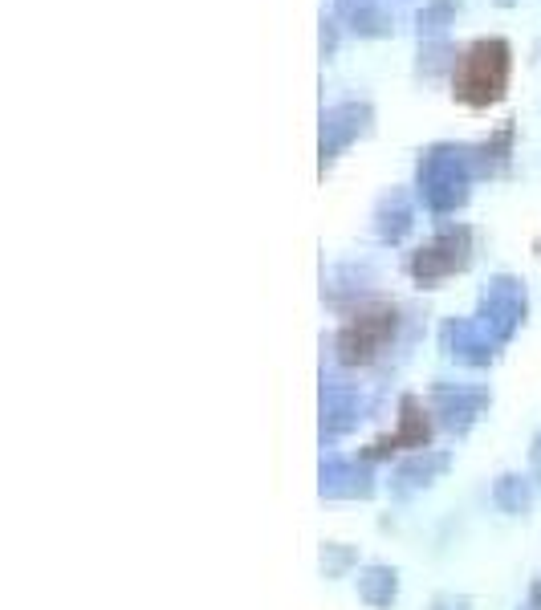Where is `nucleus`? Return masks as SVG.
Segmentation results:
<instances>
[{
	"mask_svg": "<svg viewBox=\"0 0 541 610\" xmlns=\"http://www.w3.org/2000/svg\"><path fill=\"white\" fill-rule=\"evenodd\" d=\"M509 82V45L505 41H476L452 74V90L464 106H493Z\"/></svg>",
	"mask_w": 541,
	"mask_h": 610,
	"instance_id": "obj_1",
	"label": "nucleus"
},
{
	"mask_svg": "<svg viewBox=\"0 0 541 610\" xmlns=\"http://www.w3.org/2000/svg\"><path fill=\"white\" fill-rule=\"evenodd\" d=\"M395 330H399L395 310H387V305H379V310H363V314H354L338 330L334 354H338L342 366H367V362H375L387 350V342L395 338Z\"/></svg>",
	"mask_w": 541,
	"mask_h": 610,
	"instance_id": "obj_2",
	"label": "nucleus"
},
{
	"mask_svg": "<svg viewBox=\"0 0 541 610\" xmlns=\"http://www.w3.org/2000/svg\"><path fill=\"white\" fill-rule=\"evenodd\" d=\"M428 440H432V419H428V407L419 403L415 395H403V403H399V427L391 436H383V440H375L367 452H363V460L371 464V460H387L391 452H399V448H411V452H424L428 448Z\"/></svg>",
	"mask_w": 541,
	"mask_h": 610,
	"instance_id": "obj_3",
	"label": "nucleus"
},
{
	"mask_svg": "<svg viewBox=\"0 0 541 610\" xmlns=\"http://www.w3.org/2000/svg\"><path fill=\"white\" fill-rule=\"evenodd\" d=\"M464 261H468V232L464 228L460 232H444V236H436L428 244V249H419L411 257V277L424 281V285H432V281L464 269Z\"/></svg>",
	"mask_w": 541,
	"mask_h": 610,
	"instance_id": "obj_4",
	"label": "nucleus"
},
{
	"mask_svg": "<svg viewBox=\"0 0 541 610\" xmlns=\"http://www.w3.org/2000/svg\"><path fill=\"white\" fill-rule=\"evenodd\" d=\"M448 468H452V456H448V452H432V448L411 452V456L391 472V493H395V497H411L415 488L436 484Z\"/></svg>",
	"mask_w": 541,
	"mask_h": 610,
	"instance_id": "obj_5",
	"label": "nucleus"
},
{
	"mask_svg": "<svg viewBox=\"0 0 541 610\" xmlns=\"http://www.w3.org/2000/svg\"><path fill=\"white\" fill-rule=\"evenodd\" d=\"M489 407V391L480 387H436V415H444V423L452 432H468V427L485 415Z\"/></svg>",
	"mask_w": 541,
	"mask_h": 610,
	"instance_id": "obj_6",
	"label": "nucleus"
},
{
	"mask_svg": "<svg viewBox=\"0 0 541 610\" xmlns=\"http://www.w3.org/2000/svg\"><path fill=\"white\" fill-rule=\"evenodd\" d=\"M521 318H525V293L517 289V281H509V277L493 281V289L485 297V322L497 330V342H505Z\"/></svg>",
	"mask_w": 541,
	"mask_h": 610,
	"instance_id": "obj_7",
	"label": "nucleus"
},
{
	"mask_svg": "<svg viewBox=\"0 0 541 610\" xmlns=\"http://www.w3.org/2000/svg\"><path fill=\"white\" fill-rule=\"evenodd\" d=\"M371 493H375V480L367 464L338 460V456L322 464V497H371Z\"/></svg>",
	"mask_w": 541,
	"mask_h": 610,
	"instance_id": "obj_8",
	"label": "nucleus"
},
{
	"mask_svg": "<svg viewBox=\"0 0 541 610\" xmlns=\"http://www.w3.org/2000/svg\"><path fill=\"white\" fill-rule=\"evenodd\" d=\"M358 407H363V399H358V391L354 387H338V383H330L326 391H322V432L326 436H342V432H350V427L363 419L358 415Z\"/></svg>",
	"mask_w": 541,
	"mask_h": 610,
	"instance_id": "obj_9",
	"label": "nucleus"
},
{
	"mask_svg": "<svg viewBox=\"0 0 541 610\" xmlns=\"http://www.w3.org/2000/svg\"><path fill=\"white\" fill-rule=\"evenodd\" d=\"M354 590L371 610H391L399 598V570L395 566H363L354 578Z\"/></svg>",
	"mask_w": 541,
	"mask_h": 610,
	"instance_id": "obj_10",
	"label": "nucleus"
},
{
	"mask_svg": "<svg viewBox=\"0 0 541 610\" xmlns=\"http://www.w3.org/2000/svg\"><path fill=\"white\" fill-rule=\"evenodd\" d=\"M493 505L509 517H525L533 509V476L521 472H501L493 480Z\"/></svg>",
	"mask_w": 541,
	"mask_h": 610,
	"instance_id": "obj_11",
	"label": "nucleus"
},
{
	"mask_svg": "<svg viewBox=\"0 0 541 610\" xmlns=\"http://www.w3.org/2000/svg\"><path fill=\"white\" fill-rule=\"evenodd\" d=\"M358 566V549L342 545V541H326L322 545V574L326 578H346Z\"/></svg>",
	"mask_w": 541,
	"mask_h": 610,
	"instance_id": "obj_12",
	"label": "nucleus"
},
{
	"mask_svg": "<svg viewBox=\"0 0 541 610\" xmlns=\"http://www.w3.org/2000/svg\"><path fill=\"white\" fill-rule=\"evenodd\" d=\"M468 606H472V598H464V594H444V598H436L432 610H468Z\"/></svg>",
	"mask_w": 541,
	"mask_h": 610,
	"instance_id": "obj_13",
	"label": "nucleus"
},
{
	"mask_svg": "<svg viewBox=\"0 0 541 610\" xmlns=\"http://www.w3.org/2000/svg\"><path fill=\"white\" fill-rule=\"evenodd\" d=\"M529 464H533V484H541V436H533V448H529Z\"/></svg>",
	"mask_w": 541,
	"mask_h": 610,
	"instance_id": "obj_14",
	"label": "nucleus"
},
{
	"mask_svg": "<svg viewBox=\"0 0 541 610\" xmlns=\"http://www.w3.org/2000/svg\"><path fill=\"white\" fill-rule=\"evenodd\" d=\"M525 610H541V574L533 578V590H529V602H525Z\"/></svg>",
	"mask_w": 541,
	"mask_h": 610,
	"instance_id": "obj_15",
	"label": "nucleus"
}]
</instances>
